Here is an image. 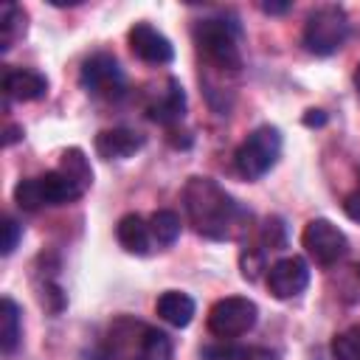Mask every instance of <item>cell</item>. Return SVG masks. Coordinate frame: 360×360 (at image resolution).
<instances>
[{
  "instance_id": "1",
  "label": "cell",
  "mask_w": 360,
  "mask_h": 360,
  "mask_svg": "<svg viewBox=\"0 0 360 360\" xmlns=\"http://www.w3.org/2000/svg\"><path fill=\"white\" fill-rule=\"evenodd\" d=\"M183 202H186L188 222L205 239H214V242L239 239L250 225V211L239 205L211 177H191L183 188Z\"/></svg>"
},
{
  "instance_id": "2",
  "label": "cell",
  "mask_w": 360,
  "mask_h": 360,
  "mask_svg": "<svg viewBox=\"0 0 360 360\" xmlns=\"http://www.w3.org/2000/svg\"><path fill=\"white\" fill-rule=\"evenodd\" d=\"M191 37H194L200 53H202L214 68H222V70H239V65H242V53H239V37H242V28H239L236 22L208 17V20L194 22Z\"/></svg>"
},
{
  "instance_id": "3",
  "label": "cell",
  "mask_w": 360,
  "mask_h": 360,
  "mask_svg": "<svg viewBox=\"0 0 360 360\" xmlns=\"http://www.w3.org/2000/svg\"><path fill=\"white\" fill-rule=\"evenodd\" d=\"M281 158V132L270 124L264 127H256L236 149L233 155V163H236V172L248 180H259L264 177L276 160Z\"/></svg>"
},
{
  "instance_id": "4",
  "label": "cell",
  "mask_w": 360,
  "mask_h": 360,
  "mask_svg": "<svg viewBox=\"0 0 360 360\" xmlns=\"http://www.w3.org/2000/svg\"><path fill=\"white\" fill-rule=\"evenodd\" d=\"M349 37V17L340 6H321L304 22V48L315 56H332Z\"/></svg>"
},
{
  "instance_id": "5",
  "label": "cell",
  "mask_w": 360,
  "mask_h": 360,
  "mask_svg": "<svg viewBox=\"0 0 360 360\" xmlns=\"http://www.w3.org/2000/svg\"><path fill=\"white\" fill-rule=\"evenodd\" d=\"M259 321L256 301L245 295H225L208 309V332L219 340H233L239 335H248Z\"/></svg>"
},
{
  "instance_id": "6",
  "label": "cell",
  "mask_w": 360,
  "mask_h": 360,
  "mask_svg": "<svg viewBox=\"0 0 360 360\" xmlns=\"http://www.w3.org/2000/svg\"><path fill=\"white\" fill-rule=\"evenodd\" d=\"M79 82L90 96L104 98V101H115L127 93L124 68L118 65V59L112 53H93L90 59H84Z\"/></svg>"
},
{
  "instance_id": "7",
  "label": "cell",
  "mask_w": 360,
  "mask_h": 360,
  "mask_svg": "<svg viewBox=\"0 0 360 360\" xmlns=\"http://www.w3.org/2000/svg\"><path fill=\"white\" fill-rule=\"evenodd\" d=\"M301 245H304V250H307L321 267H332V264H338V262L349 253V239H346V233H343L335 222H329V219H323V217L309 219V222L304 225V231H301Z\"/></svg>"
},
{
  "instance_id": "8",
  "label": "cell",
  "mask_w": 360,
  "mask_h": 360,
  "mask_svg": "<svg viewBox=\"0 0 360 360\" xmlns=\"http://www.w3.org/2000/svg\"><path fill=\"white\" fill-rule=\"evenodd\" d=\"M307 284H309V264L301 256H284L267 270V287L281 301L301 295Z\"/></svg>"
},
{
  "instance_id": "9",
  "label": "cell",
  "mask_w": 360,
  "mask_h": 360,
  "mask_svg": "<svg viewBox=\"0 0 360 360\" xmlns=\"http://www.w3.org/2000/svg\"><path fill=\"white\" fill-rule=\"evenodd\" d=\"M127 39H129L132 53H135L141 62H146V65H169V62L174 59V45L169 42V37L160 34V31H158L155 25H149V22H135V25L129 28Z\"/></svg>"
},
{
  "instance_id": "10",
  "label": "cell",
  "mask_w": 360,
  "mask_h": 360,
  "mask_svg": "<svg viewBox=\"0 0 360 360\" xmlns=\"http://www.w3.org/2000/svg\"><path fill=\"white\" fill-rule=\"evenodd\" d=\"M146 115L155 121V124H163V127H174L183 115H186V90L183 84L169 76L146 101Z\"/></svg>"
},
{
  "instance_id": "11",
  "label": "cell",
  "mask_w": 360,
  "mask_h": 360,
  "mask_svg": "<svg viewBox=\"0 0 360 360\" xmlns=\"http://www.w3.org/2000/svg\"><path fill=\"white\" fill-rule=\"evenodd\" d=\"M146 143V138L129 127H112V129H101L96 135V152L104 160H124L132 158L135 152H141Z\"/></svg>"
},
{
  "instance_id": "12",
  "label": "cell",
  "mask_w": 360,
  "mask_h": 360,
  "mask_svg": "<svg viewBox=\"0 0 360 360\" xmlns=\"http://www.w3.org/2000/svg\"><path fill=\"white\" fill-rule=\"evenodd\" d=\"M3 90L17 101H37L48 93V79L31 68H8L3 76Z\"/></svg>"
},
{
  "instance_id": "13",
  "label": "cell",
  "mask_w": 360,
  "mask_h": 360,
  "mask_svg": "<svg viewBox=\"0 0 360 360\" xmlns=\"http://www.w3.org/2000/svg\"><path fill=\"white\" fill-rule=\"evenodd\" d=\"M155 312H158V318H163L166 323L183 329V326H188V323L194 321V315H197V304H194V298H191L188 292L166 290V292L158 295V301H155Z\"/></svg>"
},
{
  "instance_id": "14",
  "label": "cell",
  "mask_w": 360,
  "mask_h": 360,
  "mask_svg": "<svg viewBox=\"0 0 360 360\" xmlns=\"http://www.w3.org/2000/svg\"><path fill=\"white\" fill-rule=\"evenodd\" d=\"M115 239H118V245H121L127 253L146 256V253H149V245H152L149 222H146L141 214H127V217H121L118 225H115Z\"/></svg>"
},
{
  "instance_id": "15",
  "label": "cell",
  "mask_w": 360,
  "mask_h": 360,
  "mask_svg": "<svg viewBox=\"0 0 360 360\" xmlns=\"http://www.w3.org/2000/svg\"><path fill=\"white\" fill-rule=\"evenodd\" d=\"M39 188H42L45 205H68V202H76V200L84 194V188L76 186V183H73L68 174H62L59 169L39 174Z\"/></svg>"
},
{
  "instance_id": "16",
  "label": "cell",
  "mask_w": 360,
  "mask_h": 360,
  "mask_svg": "<svg viewBox=\"0 0 360 360\" xmlns=\"http://www.w3.org/2000/svg\"><path fill=\"white\" fill-rule=\"evenodd\" d=\"M20 338H22L20 307H17V301L3 298L0 301V349H3V354H11L20 346Z\"/></svg>"
},
{
  "instance_id": "17",
  "label": "cell",
  "mask_w": 360,
  "mask_h": 360,
  "mask_svg": "<svg viewBox=\"0 0 360 360\" xmlns=\"http://www.w3.org/2000/svg\"><path fill=\"white\" fill-rule=\"evenodd\" d=\"M25 34V11L17 3H3L0 8V51H8Z\"/></svg>"
},
{
  "instance_id": "18",
  "label": "cell",
  "mask_w": 360,
  "mask_h": 360,
  "mask_svg": "<svg viewBox=\"0 0 360 360\" xmlns=\"http://www.w3.org/2000/svg\"><path fill=\"white\" fill-rule=\"evenodd\" d=\"M59 172L68 174V177H70L76 186H82L84 191L93 186V169H90V160H87L84 152L76 149V146H70V149L62 152V158H59Z\"/></svg>"
},
{
  "instance_id": "19",
  "label": "cell",
  "mask_w": 360,
  "mask_h": 360,
  "mask_svg": "<svg viewBox=\"0 0 360 360\" xmlns=\"http://www.w3.org/2000/svg\"><path fill=\"white\" fill-rule=\"evenodd\" d=\"M172 357H174L172 338L166 332H160V329H143L138 360H172Z\"/></svg>"
},
{
  "instance_id": "20",
  "label": "cell",
  "mask_w": 360,
  "mask_h": 360,
  "mask_svg": "<svg viewBox=\"0 0 360 360\" xmlns=\"http://www.w3.org/2000/svg\"><path fill=\"white\" fill-rule=\"evenodd\" d=\"M149 231H152V242L158 245H174L180 236V217L169 208L155 211L149 217Z\"/></svg>"
},
{
  "instance_id": "21",
  "label": "cell",
  "mask_w": 360,
  "mask_h": 360,
  "mask_svg": "<svg viewBox=\"0 0 360 360\" xmlns=\"http://www.w3.org/2000/svg\"><path fill=\"white\" fill-rule=\"evenodd\" d=\"M14 202L22 208V211H37L45 205V197H42V188H39V177H25L14 186Z\"/></svg>"
},
{
  "instance_id": "22",
  "label": "cell",
  "mask_w": 360,
  "mask_h": 360,
  "mask_svg": "<svg viewBox=\"0 0 360 360\" xmlns=\"http://www.w3.org/2000/svg\"><path fill=\"white\" fill-rule=\"evenodd\" d=\"M332 357L335 360H360V326H352L332 338Z\"/></svg>"
},
{
  "instance_id": "23",
  "label": "cell",
  "mask_w": 360,
  "mask_h": 360,
  "mask_svg": "<svg viewBox=\"0 0 360 360\" xmlns=\"http://www.w3.org/2000/svg\"><path fill=\"white\" fill-rule=\"evenodd\" d=\"M259 236H262V245L267 250L287 248V225H284V219L281 217H267L264 225H262V231H259Z\"/></svg>"
},
{
  "instance_id": "24",
  "label": "cell",
  "mask_w": 360,
  "mask_h": 360,
  "mask_svg": "<svg viewBox=\"0 0 360 360\" xmlns=\"http://www.w3.org/2000/svg\"><path fill=\"white\" fill-rule=\"evenodd\" d=\"M239 267H242V276H245L248 281H256L259 273L264 270V256H262V250H256V248L242 250V256H239Z\"/></svg>"
},
{
  "instance_id": "25",
  "label": "cell",
  "mask_w": 360,
  "mask_h": 360,
  "mask_svg": "<svg viewBox=\"0 0 360 360\" xmlns=\"http://www.w3.org/2000/svg\"><path fill=\"white\" fill-rule=\"evenodd\" d=\"M245 354H248V349H236V346H225V343L202 349L205 360H245Z\"/></svg>"
},
{
  "instance_id": "26",
  "label": "cell",
  "mask_w": 360,
  "mask_h": 360,
  "mask_svg": "<svg viewBox=\"0 0 360 360\" xmlns=\"http://www.w3.org/2000/svg\"><path fill=\"white\" fill-rule=\"evenodd\" d=\"M20 233H22V228L17 225V219H14V217H3V245H0L3 256L14 253V248H17V242H20Z\"/></svg>"
},
{
  "instance_id": "27",
  "label": "cell",
  "mask_w": 360,
  "mask_h": 360,
  "mask_svg": "<svg viewBox=\"0 0 360 360\" xmlns=\"http://www.w3.org/2000/svg\"><path fill=\"white\" fill-rule=\"evenodd\" d=\"M39 298H42V307L51 309V312H62V307H65V292H62V287L53 284V281H45Z\"/></svg>"
},
{
  "instance_id": "28",
  "label": "cell",
  "mask_w": 360,
  "mask_h": 360,
  "mask_svg": "<svg viewBox=\"0 0 360 360\" xmlns=\"http://www.w3.org/2000/svg\"><path fill=\"white\" fill-rule=\"evenodd\" d=\"M343 211H346V217H349V219L360 222V188H357V191H352V194L343 200Z\"/></svg>"
},
{
  "instance_id": "29",
  "label": "cell",
  "mask_w": 360,
  "mask_h": 360,
  "mask_svg": "<svg viewBox=\"0 0 360 360\" xmlns=\"http://www.w3.org/2000/svg\"><path fill=\"white\" fill-rule=\"evenodd\" d=\"M259 8L264 14H284V11H290V3L287 0H264V3H259Z\"/></svg>"
},
{
  "instance_id": "30",
  "label": "cell",
  "mask_w": 360,
  "mask_h": 360,
  "mask_svg": "<svg viewBox=\"0 0 360 360\" xmlns=\"http://www.w3.org/2000/svg\"><path fill=\"white\" fill-rule=\"evenodd\" d=\"M326 124V112L323 110H307L304 112V127H323Z\"/></svg>"
},
{
  "instance_id": "31",
  "label": "cell",
  "mask_w": 360,
  "mask_h": 360,
  "mask_svg": "<svg viewBox=\"0 0 360 360\" xmlns=\"http://www.w3.org/2000/svg\"><path fill=\"white\" fill-rule=\"evenodd\" d=\"M20 138H22V127H17V124H6V129H3V146L17 143Z\"/></svg>"
},
{
  "instance_id": "32",
  "label": "cell",
  "mask_w": 360,
  "mask_h": 360,
  "mask_svg": "<svg viewBox=\"0 0 360 360\" xmlns=\"http://www.w3.org/2000/svg\"><path fill=\"white\" fill-rule=\"evenodd\" d=\"M79 3H82V0H51V6H59V8H62V6H79Z\"/></svg>"
},
{
  "instance_id": "33",
  "label": "cell",
  "mask_w": 360,
  "mask_h": 360,
  "mask_svg": "<svg viewBox=\"0 0 360 360\" xmlns=\"http://www.w3.org/2000/svg\"><path fill=\"white\" fill-rule=\"evenodd\" d=\"M354 87H357V93H360V65H357V70H354Z\"/></svg>"
},
{
  "instance_id": "34",
  "label": "cell",
  "mask_w": 360,
  "mask_h": 360,
  "mask_svg": "<svg viewBox=\"0 0 360 360\" xmlns=\"http://www.w3.org/2000/svg\"><path fill=\"white\" fill-rule=\"evenodd\" d=\"M354 276H357V278H360V264H357V267H354Z\"/></svg>"
}]
</instances>
